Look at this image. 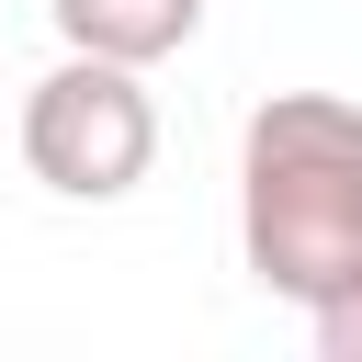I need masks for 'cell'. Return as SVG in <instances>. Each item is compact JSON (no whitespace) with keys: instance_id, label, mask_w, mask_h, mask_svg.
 <instances>
[{"instance_id":"cell-4","label":"cell","mask_w":362,"mask_h":362,"mask_svg":"<svg viewBox=\"0 0 362 362\" xmlns=\"http://www.w3.org/2000/svg\"><path fill=\"white\" fill-rule=\"evenodd\" d=\"M305 339H317V362H362V272L305 305Z\"/></svg>"},{"instance_id":"cell-2","label":"cell","mask_w":362,"mask_h":362,"mask_svg":"<svg viewBox=\"0 0 362 362\" xmlns=\"http://www.w3.org/2000/svg\"><path fill=\"white\" fill-rule=\"evenodd\" d=\"M23 170H34L57 204H124V192L158 170V102H147V68L68 45V57L23 90Z\"/></svg>"},{"instance_id":"cell-1","label":"cell","mask_w":362,"mask_h":362,"mask_svg":"<svg viewBox=\"0 0 362 362\" xmlns=\"http://www.w3.org/2000/svg\"><path fill=\"white\" fill-rule=\"evenodd\" d=\"M238 260L260 294L317 305L362 272V102L272 90L238 124Z\"/></svg>"},{"instance_id":"cell-3","label":"cell","mask_w":362,"mask_h":362,"mask_svg":"<svg viewBox=\"0 0 362 362\" xmlns=\"http://www.w3.org/2000/svg\"><path fill=\"white\" fill-rule=\"evenodd\" d=\"M57 45H90V57H124V68H158L204 34V0H45Z\"/></svg>"}]
</instances>
